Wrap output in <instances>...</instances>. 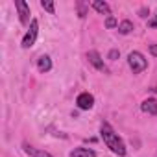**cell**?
<instances>
[{
    "label": "cell",
    "mask_w": 157,
    "mask_h": 157,
    "mask_svg": "<svg viewBox=\"0 0 157 157\" xmlns=\"http://www.w3.org/2000/svg\"><path fill=\"white\" fill-rule=\"evenodd\" d=\"M93 8H94L98 13L111 17V8H109V4H107V2H102V0H94V2H93Z\"/></svg>",
    "instance_id": "10"
},
{
    "label": "cell",
    "mask_w": 157,
    "mask_h": 157,
    "mask_svg": "<svg viewBox=\"0 0 157 157\" xmlns=\"http://www.w3.org/2000/svg\"><path fill=\"white\" fill-rule=\"evenodd\" d=\"M140 109L148 115H157V100L155 98H148L140 104Z\"/></svg>",
    "instance_id": "7"
},
{
    "label": "cell",
    "mask_w": 157,
    "mask_h": 157,
    "mask_svg": "<svg viewBox=\"0 0 157 157\" xmlns=\"http://www.w3.org/2000/svg\"><path fill=\"white\" fill-rule=\"evenodd\" d=\"M37 35H39V22L33 19L30 22V30L26 32V35L22 39V48H32L35 44V41H37Z\"/></svg>",
    "instance_id": "3"
},
{
    "label": "cell",
    "mask_w": 157,
    "mask_h": 157,
    "mask_svg": "<svg viewBox=\"0 0 157 157\" xmlns=\"http://www.w3.org/2000/svg\"><path fill=\"white\" fill-rule=\"evenodd\" d=\"M118 56H120V52H118V50H111V52H109V59H113V61H115Z\"/></svg>",
    "instance_id": "18"
},
{
    "label": "cell",
    "mask_w": 157,
    "mask_h": 157,
    "mask_svg": "<svg viewBox=\"0 0 157 157\" xmlns=\"http://www.w3.org/2000/svg\"><path fill=\"white\" fill-rule=\"evenodd\" d=\"M87 15V10H85V4L83 2H78V17L80 19H83Z\"/></svg>",
    "instance_id": "15"
},
{
    "label": "cell",
    "mask_w": 157,
    "mask_h": 157,
    "mask_svg": "<svg viewBox=\"0 0 157 157\" xmlns=\"http://www.w3.org/2000/svg\"><path fill=\"white\" fill-rule=\"evenodd\" d=\"M37 68H39V72H48L50 68H52V61H50V57L48 56H41L39 57V61H37Z\"/></svg>",
    "instance_id": "11"
},
{
    "label": "cell",
    "mask_w": 157,
    "mask_h": 157,
    "mask_svg": "<svg viewBox=\"0 0 157 157\" xmlns=\"http://www.w3.org/2000/svg\"><path fill=\"white\" fill-rule=\"evenodd\" d=\"M70 157H96V151L91 148H74L70 151Z\"/></svg>",
    "instance_id": "8"
},
{
    "label": "cell",
    "mask_w": 157,
    "mask_h": 157,
    "mask_svg": "<svg viewBox=\"0 0 157 157\" xmlns=\"http://www.w3.org/2000/svg\"><path fill=\"white\" fill-rule=\"evenodd\" d=\"M15 8H17V13H19V21L21 24H28L30 22V6L24 2V0H15Z\"/></svg>",
    "instance_id": "5"
},
{
    "label": "cell",
    "mask_w": 157,
    "mask_h": 157,
    "mask_svg": "<svg viewBox=\"0 0 157 157\" xmlns=\"http://www.w3.org/2000/svg\"><path fill=\"white\" fill-rule=\"evenodd\" d=\"M139 15H140L142 19H146V17L150 15V10H148V8H140V11H139Z\"/></svg>",
    "instance_id": "16"
},
{
    "label": "cell",
    "mask_w": 157,
    "mask_h": 157,
    "mask_svg": "<svg viewBox=\"0 0 157 157\" xmlns=\"http://www.w3.org/2000/svg\"><path fill=\"white\" fill-rule=\"evenodd\" d=\"M148 26L150 28H157V15H153V19L148 21Z\"/></svg>",
    "instance_id": "17"
},
{
    "label": "cell",
    "mask_w": 157,
    "mask_h": 157,
    "mask_svg": "<svg viewBox=\"0 0 157 157\" xmlns=\"http://www.w3.org/2000/svg\"><path fill=\"white\" fill-rule=\"evenodd\" d=\"M150 54L157 57V44H150Z\"/></svg>",
    "instance_id": "19"
},
{
    "label": "cell",
    "mask_w": 157,
    "mask_h": 157,
    "mask_svg": "<svg viewBox=\"0 0 157 157\" xmlns=\"http://www.w3.org/2000/svg\"><path fill=\"white\" fill-rule=\"evenodd\" d=\"M118 32H120L122 35H128L129 32H133V22H131V21H122V22L118 24Z\"/></svg>",
    "instance_id": "12"
},
{
    "label": "cell",
    "mask_w": 157,
    "mask_h": 157,
    "mask_svg": "<svg viewBox=\"0 0 157 157\" xmlns=\"http://www.w3.org/2000/svg\"><path fill=\"white\" fill-rule=\"evenodd\" d=\"M76 105L80 107V109H83V111H89V109L94 105V96H93L91 93H82V94H78Z\"/></svg>",
    "instance_id": "6"
},
{
    "label": "cell",
    "mask_w": 157,
    "mask_h": 157,
    "mask_svg": "<svg viewBox=\"0 0 157 157\" xmlns=\"http://www.w3.org/2000/svg\"><path fill=\"white\" fill-rule=\"evenodd\" d=\"M87 59H89V63L96 68V70H100V72H105V74H109V68L105 67V63H104V59H102V56L96 52V50H91V52H87Z\"/></svg>",
    "instance_id": "4"
},
{
    "label": "cell",
    "mask_w": 157,
    "mask_h": 157,
    "mask_svg": "<svg viewBox=\"0 0 157 157\" xmlns=\"http://www.w3.org/2000/svg\"><path fill=\"white\" fill-rule=\"evenodd\" d=\"M128 65H129V68L133 70V74H140L142 70H146L148 61H146V57H144L140 52H129V56H128Z\"/></svg>",
    "instance_id": "2"
},
{
    "label": "cell",
    "mask_w": 157,
    "mask_h": 157,
    "mask_svg": "<svg viewBox=\"0 0 157 157\" xmlns=\"http://www.w3.org/2000/svg\"><path fill=\"white\" fill-rule=\"evenodd\" d=\"M41 8H43V10H46L50 15H54V13H56V6H54V2H50V0H43V2H41Z\"/></svg>",
    "instance_id": "13"
},
{
    "label": "cell",
    "mask_w": 157,
    "mask_h": 157,
    "mask_svg": "<svg viewBox=\"0 0 157 157\" xmlns=\"http://www.w3.org/2000/svg\"><path fill=\"white\" fill-rule=\"evenodd\" d=\"M117 26H118V21H117V19H115L113 15L105 19V28H109V30H113V28H117Z\"/></svg>",
    "instance_id": "14"
},
{
    "label": "cell",
    "mask_w": 157,
    "mask_h": 157,
    "mask_svg": "<svg viewBox=\"0 0 157 157\" xmlns=\"http://www.w3.org/2000/svg\"><path fill=\"white\" fill-rule=\"evenodd\" d=\"M151 91H155V93H157V87H153V89H151Z\"/></svg>",
    "instance_id": "20"
},
{
    "label": "cell",
    "mask_w": 157,
    "mask_h": 157,
    "mask_svg": "<svg viewBox=\"0 0 157 157\" xmlns=\"http://www.w3.org/2000/svg\"><path fill=\"white\" fill-rule=\"evenodd\" d=\"M100 135H102L104 144H105L113 153H117V155H120V157L126 155V144H124V140L118 137V133H115V129L111 128L109 122H102Z\"/></svg>",
    "instance_id": "1"
},
{
    "label": "cell",
    "mask_w": 157,
    "mask_h": 157,
    "mask_svg": "<svg viewBox=\"0 0 157 157\" xmlns=\"http://www.w3.org/2000/svg\"><path fill=\"white\" fill-rule=\"evenodd\" d=\"M24 151H26L30 157H52L48 151H44V150H37V148H33V146H30V144H24Z\"/></svg>",
    "instance_id": "9"
}]
</instances>
